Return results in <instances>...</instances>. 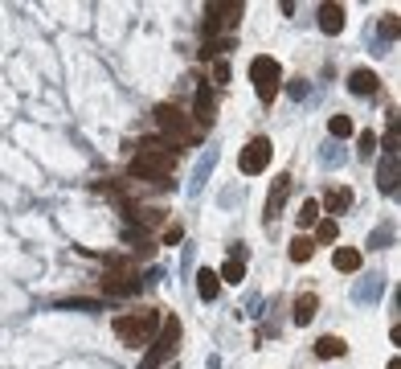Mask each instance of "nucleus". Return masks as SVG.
I'll return each instance as SVG.
<instances>
[{
  "label": "nucleus",
  "mask_w": 401,
  "mask_h": 369,
  "mask_svg": "<svg viewBox=\"0 0 401 369\" xmlns=\"http://www.w3.org/2000/svg\"><path fill=\"white\" fill-rule=\"evenodd\" d=\"M221 279H225V283H242V279H246V267H242V259H230V263L221 267Z\"/></svg>",
  "instance_id": "21"
},
{
  "label": "nucleus",
  "mask_w": 401,
  "mask_h": 369,
  "mask_svg": "<svg viewBox=\"0 0 401 369\" xmlns=\"http://www.w3.org/2000/svg\"><path fill=\"white\" fill-rule=\"evenodd\" d=\"M331 263H336V271H356L360 267V250H356V246H336Z\"/></svg>",
  "instance_id": "14"
},
{
  "label": "nucleus",
  "mask_w": 401,
  "mask_h": 369,
  "mask_svg": "<svg viewBox=\"0 0 401 369\" xmlns=\"http://www.w3.org/2000/svg\"><path fill=\"white\" fill-rule=\"evenodd\" d=\"M377 185L385 189V193L397 189V160H393V156H385V164L377 169Z\"/></svg>",
  "instance_id": "16"
},
{
  "label": "nucleus",
  "mask_w": 401,
  "mask_h": 369,
  "mask_svg": "<svg viewBox=\"0 0 401 369\" xmlns=\"http://www.w3.org/2000/svg\"><path fill=\"white\" fill-rule=\"evenodd\" d=\"M192 111H197V123L201 127H209L217 119V95H213L209 82H197V103H192Z\"/></svg>",
  "instance_id": "8"
},
{
  "label": "nucleus",
  "mask_w": 401,
  "mask_h": 369,
  "mask_svg": "<svg viewBox=\"0 0 401 369\" xmlns=\"http://www.w3.org/2000/svg\"><path fill=\"white\" fill-rule=\"evenodd\" d=\"M152 123L164 131L160 140H168V144L176 148V152H185V148H197V140H201V127L180 111V107H172V103H160L156 111H152Z\"/></svg>",
  "instance_id": "2"
},
{
  "label": "nucleus",
  "mask_w": 401,
  "mask_h": 369,
  "mask_svg": "<svg viewBox=\"0 0 401 369\" xmlns=\"http://www.w3.org/2000/svg\"><path fill=\"white\" fill-rule=\"evenodd\" d=\"M328 131L336 136V140H344V136H353V119H348V115H331Z\"/></svg>",
  "instance_id": "20"
},
{
  "label": "nucleus",
  "mask_w": 401,
  "mask_h": 369,
  "mask_svg": "<svg viewBox=\"0 0 401 369\" xmlns=\"http://www.w3.org/2000/svg\"><path fill=\"white\" fill-rule=\"evenodd\" d=\"M98 287H103L107 295H136L143 283L127 271V259H111V271L103 275V283H98Z\"/></svg>",
  "instance_id": "6"
},
{
  "label": "nucleus",
  "mask_w": 401,
  "mask_h": 369,
  "mask_svg": "<svg viewBox=\"0 0 401 369\" xmlns=\"http://www.w3.org/2000/svg\"><path fill=\"white\" fill-rule=\"evenodd\" d=\"M377 74L369 70V66H360V70H353L348 74V91H353V95H373V91H377Z\"/></svg>",
  "instance_id": "12"
},
{
  "label": "nucleus",
  "mask_w": 401,
  "mask_h": 369,
  "mask_svg": "<svg viewBox=\"0 0 401 369\" xmlns=\"http://www.w3.org/2000/svg\"><path fill=\"white\" fill-rule=\"evenodd\" d=\"M385 37H397V17H393V13L385 17Z\"/></svg>",
  "instance_id": "25"
},
{
  "label": "nucleus",
  "mask_w": 401,
  "mask_h": 369,
  "mask_svg": "<svg viewBox=\"0 0 401 369\" xmlns=\"http://www.w3.org/2000/svg\"><path fill=\"white\" fill-rule=\"evenodd\" d=\"M344 349H348V344L340 341V337H320V341H315V357H344Z\"/></svg>",
  "instance_id": "18"
},
{
  "label": "nucleus",
  "mask_w": 401,
  "mask_h": 369,
  "mask_svg": "<svg viewBox=\"0 0 401 369\" xmlns=\"http://www.w3.org/2000/svg\"><path fill=\"white\" fill-rule=\"evenodd\" d=\"M311 254H315V242L299 234V238H291V263H311Z\"/></svg>",
  "instance_id": "17"
},
{
  "label": "nucleus",
  "mask_w": 401,
  "mask_h": 369,
  "mask_svg": "<svg viewBox=\"0 0 401 369\" xmlns=\"http://www.w3.org/2000/svg\"><path fill=\"white\" fill-rule=\"evenodd\" d=\"M250 82H254V91H258L262 103H275V98H279V86H283V66H279L275 58L258 53V58L250 62Z\"/></svg>",
  "instance_id": "5"
},
{
  "label": "nucleus",
  "mask_w": 401,
  "mask_h": 369,
  "mask_svg": "<svg viewBox=\"0 0 401 369\" xmlns=\"http://www.w3.org/2000/svg\"><path fill=\"white\" fill-rule=\"evenodd\" d=\"M320 312V299H315V292H303L299 299H295V324H311V316Z\"/></svg>",
  "instance_id": "13"
},
{
  "label": "nucleus",
  "mask_w": 401,
  "mask_h": 369,
  "mask_svg": "<svg viewBox=\"0 0 401 369\" xmlns=\"http://www.w3.org/2000/svg\"><path fill=\"white\" fill-rule=\"evenodd\" d=\"M164 324V312L152 308V312H131V316H115V337L123 344H147Z\"/></svg>",
  "instance_id": "3"
},
{
  "label": "nucleus",
  "mask_w": 401,
  "mask_h": 369,
  "mask_svg": "<svg viewBox=\"0 0 401 369\" xmlns=\"http://www.w3.org/2000/svg\"><path fill=\"white\" fill-rule=\"evenodd\" d=\"M385 369H401V361H397V357H393V361H389V365H385Z\"/></svg>",
  "instance_id": "26"
},
{
  "label": "nucleus",
  "mask_w": 401,
  "mask_h": 369,
  "mask_svg": "<svg viewBox=\"0 0 401 369\" xmlns=\"http://www.w3.org/2000/svg\"><path fill=\"white\" fill-rule=\"evenodd\" d=\"M287 193H291V176H279L275 185H270V197H266V221H275L279 218V209H283V201H287Z\"/></svg>",
  "instance_id": "10"
},
{
  "label": "nucleus",
  "mask_w": 401,
  "mask_h": 369,
  "mask_svg": "<svg viewBox=\"0 0 401 369\" xmlns=\"http://www.w3.org/2000/svg\"><path fill=\"white\" fill-rule=\"evenodd\" d=\"M176 341H180V320L164 316L160 337H152V341H147V353H143V361L136 369H164V361H172V353H176Z\"/></svg>",
  "instance_id": "4"
},
{
  "label": "nucleus",
  "mask_w": 401,
  "mask_h": 369,
  "mask_svg": "<svg viewBox=\"0 0 401 369\" xmlns=\"http://www.w3.org/2000/svg\"><path fill=\"white\" fill-rule=\"evenodd\" d=\"M353 201H356V197H353L348 185H331L328 193H324V201H320V209H324V214H344Z\"/></svg>",
  "instance_id": "9"
},
{
  "label": "nucleus",
  "mask_w": 401,
  "mask_h": 369,
  "mask_svg": "<svg viewBox=\"0 0 401 369\" xmlns=\"http://www.w3.org/2000/svg\"><path fill=\"white\" fill-rule=\"evenodd\" d=\"M176 148L168 144V140H160V136H147V140H140L136 144V156H131V176H140V181H147V185H160V189H168V172L176 169Z\"/></svg>",
  "instance_id": "1"
},
{
  "label": "nucleus",
  "mask_w": 401,
  "mask_h": 369,
  "mask_svg": "<svg viewBox=\"0 0 401 369\" xmlns=\"http://www.w3.org/2000/svg\"><path fill=\"white\" fill-rule=\"evenodd\" d=\"M266 164H270V140H266V136H254L250 144L242 148V156H237V169L254 176V172H262Z\"/></svg>",
  "instance_id": "7"
},
{
  "label": "nucleus",
  "mask_w": 401,
  "mask_h": 369,
  "mask_svg": "<svg viewBox=\"0 0 401 369\" xmlns=\"http://www.w3.org/2000/svg\"><path fill=\"white\" fill-rule=\"evenodd\" d=\"M320 214H324V209H320V201H315V197H307L303 205H299V226H315V221H320Z\"/></svg>",
  "instance_id": "19"
},
{
  "label": "nucleus",
  "mask_w": 401,
  "mask_h": 369,
  "mask_svg": "<svg viewBox=\"0 0 401 369\" xmlns=\"http://www.w3.org/2000/svg\"><path fill=\"white\" fill-rule=\"evenodd\" d=\"M320 29L328 33V37H336V33H344V8L340 4H320Z\"/></svg>",
  "instance_id": "11"
},
{
  "label": "nucleus",
  "mask_w": 401,
  "mask_h": 369,
  "mask_svg": "<svg viewBox=\"0 0 401 369\" xmlns=\"http://www.w3.org/2000/svg\"><path fill=\"white\" fill-rule=\"evenodd\" d=\"M217 287H221V279H217L213 267H205L201 275H197V292H201V299H217Z\"/></svg>",
  "instance_id": "15"
},
{
  "label": "nucleus",
  "mask_w": 401,
  "mask_h": 369,
  "mask_svg": "<svg viewBox=\"0 0 401 369\" xmlns=\"http://www.w3.org/2000/svg\"><path fill=\"white\" fill-rule=\"evenodd\" d=\"M356 152H360V156H373V152H377V131H360V140H356Z\"/></svg>",
  "instance_id": "23"
},
{
  "label": "nucleus",
  "mask_w": 401,
  "mask_h": 369,
  "mask_svg": "<svg viewBox=\"0 0 401 369\" xmlns=\"http://www.w3.org/2000/svg\"><path fill=\"white\" fill-rule=\"evenodd\" d=\"M336 234H340V230H336V221H320V226H315V238H311V242H336Z\"/></svg>",
  "instance_id": "22"
},
{
  "label": "nucleus",
  "mask_w": 401,
  "mask_h": 369,
  "mask_svg": "<svg viewBox=\"0 0 401 369\" xmlns=\"http://www.w3.org/2000/svg\"><path fill=\"white\" fill-rule=\"evenodd\" d=\"M213 82H217V86H221V82H230V62H225V58H213ZM209 82V86H213Z\"/></svg>",
  "instance_id": "24"
}]
</instances>
